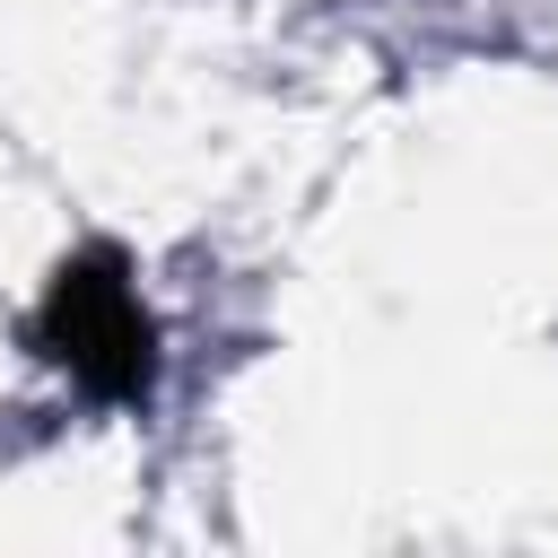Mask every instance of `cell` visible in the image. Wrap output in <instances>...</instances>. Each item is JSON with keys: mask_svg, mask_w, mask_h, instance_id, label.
Returning a JSON list of instances; mask_svg holds the SVG:
<instances>
[{"mask_svg": "<svg viewBox=\"0 0 558 558\" xmlns=\"http://www.w3.org/2000/svg\"><path fill=\"white\" fill-rule=\"evenodd\" d=\"M35 349L96 401H140L157 384V314L131 288V262L113 244H87L52 270L35 305Z\"/></svg>", "mask_w": 558, "mask_h": 558, "instance_id": "cell-1", "label": "cell"}]
</instances>
